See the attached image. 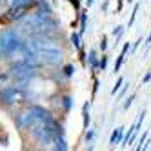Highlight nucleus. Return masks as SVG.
<instances>
[{
  "label": "nucleus",
  "mask_w": 151,
  "mask_h": 151,
  "mask_svg": "<svg viewBox=\"0 0 151 151\" xmlns=\"http://www.w3.org/2000/svg\"><path fill=\"white\" fill-rule=\"evenodd\" d=\"M35 75H37V68L31 66L24 58L15 62L13 66L9 68V78H11L15 82V86H18V88H26V86L35 78Z\"/></svg>",
  "instance_id": "f257e3e1"
},
{
  "label": "nucleus",
  "mask_w": 151,
  "mask_h": 151,
  "mask_svg": "<svg viewBox=\"0 0 151 151\" xmlns=\"http://www.w3.org/2000/svg\"><path fill=\"white\" fill-rule=\"evenodd\" d=\"M127 2H129V4H131V2H133V0H127Z\"/></svg>",
  "instance_id": "473e14b6"
},
{
  "label": "nucleus",
  "mask_w": 151,
  "mask_h": 151,
  "mask_svg": "<svg viewBox=\"0 0 151 151\" xmlns=\"http://www.w3.org/2000/svg\"><path fill=\"white\" fill-rule=\"evenodd\" d=\"M106 47H107V37H102V38H100V49L104 51Z\"/></svg>",
  "instance_id": "393cba45"
},
{
  "label": "nucleus",
  "mask_w": 151,
  "mask_h": 151,
  "mask_svg": "<svg viewBox=\"0 0 151 151\" xmlns=\"http://www.w3.org/2000/svg\"><path fill=\"white\" fill-rule=\"evenodd\" d=\"M106 68H107V57L102 55V58L99 60V69H100V71H106Z\"/></svg>",
  "instance_id": "412c9836"
},
{
  "label": "nucleus",
  "mask_w": 151,
  "mask_h": 151,
  "mask_svg": "<svg viewBox=\"0 0 151 151\" xmlns=\"http://www.w3.org/2000/svg\"><path fill=\"white\" fill-rule=\"evenodd\" d=\"M0 58H2V53H0Z\"/></svg>",
  "instance_id": "72a5a7b5"
},
{
  "label": "nucleus",
  "mask_w": 151,
  "mask_h": 151,
  "mask_svg": "<svg viewBox=\"0 0 151 151\" xmlns=\"http://www.w3.org/2000/svg\"><path fill=\"white\" fill-rule=\"evenodd\" d=\"M91 4H93V0H88V7H89V6H91Z\"/></svg>",
  "instance_id": "2f4dec72"
},
{
  "label": "nucleus",
  "mask_w": 151,
  "mask_h": 151,
  "mask_svg": "<svg viewBox=\"0 0 151 151\" xmlns=\"http://www.w3.org/2000/svg\"><path fill=\"white\" fill-rule=\"evenodd\" d=\"M88 60H89V66H91V69H93V71L99 69V57H96V51H95V49H91V51H89Z\"/></svg>",
  "instance_id": "ddd939ff"
},
{
  "label": "nucleus",
  "mask_w": 151,
  "mask_h": 151,
  "mask_svg": "<svg viewBox=\"0 0 151 151\" xmlns=\"http://www.w3.org/2000/svg\"><path fill=\"white\" fill-rule=\"evenodd\" d=\"M124 60H126V53L122 51L120 55H118L116 62H115V68H113V69H115V73H116V71H120V68H122V64H124Z\"/></svg>",
  "instance_id": "2eb2a0df"
},
{
  "label": "nucleus",
  "mask_w": 151,
  "mask_h": 151,
  "mask_svg": "<svg viewBox=\"0 0 151 151\" xmlns=\"http://www.w3.org/2000/svg\"><path fill=\"white\" fill-rule=\"evenodd\" d=\"M71 42H73V46L77 47V49L82 47V46H80V35H78V33H71Z\"/></svg>",
  "instance_id": "a211bd4d"
},
{
  "label": "nucleus",
  "mask_w": 151,
  "mask_h": 151,
  "mask_svg": "<svg viewBox=\"0 0 151 151\" xmlns=\"http://www.w3.org/2000/svg\"><path fill=\"white\" fill-rule=\"evenodd\" d=\"M24 15H26V7H13V6H11V9L7 11L6 18H7V20H20Z\"/></svg>",
  "instance_id": "9d476101"
},
{
  "label": "nucleus",
  "mask_w": 151,
  "mask_h": 151,
  "mask_svg": "<svg viewBox=\"0 0 151 151\" xmlns=\"http://www.w3.org/2000/svg\"><path fill=\"white\" fill-rule=\"evenodd\" d=\"M71 106H73V99H71V96H69V95L62 96V107H64V111H66V113H69Z\"/></svg>",
  "instance_id": "4468645a"
},
{
  "label": "nucleus",
  "mask_w": 151,
  "mask_h": 151,
  "mask_svg": "<svg viewBox=\"0 0 151 151\" xmlns=\"http://www.w3.org/2000/svg\"><path fill=\"white\" fill-rule=\"evenodd\" d=\"M140 42H142V38H137V42L133 44V47H131V53H135L137 49H138V46H140Z\"/></svg>",
  "instance_id": "a878e982"
},
{
  "label": "nucleus",
  "mask_w": 151,
  "mask_h": 151,
  "mask_svg": "<svg viewBox=\"0 0 151 151\" xmlns=\"http://www.w3.org/2000/svg\"><path fill=\"white\" fill-rule=\"evenodd\" d=\"M129 47H131V46H129V42H126L124 47H122V51H124V53H127V51H129Z\"/></svg>",
  "instance_id": "c85d7f7f"
},
{
  "label": "nucleus",
  "mask_w": 151,
  "mask_h": 151,
  "mask_svg": "<svg viewBox=\"0 0 151 151\" xmlns=\"http://www.w3.org/2000/svg\"><path fill=\"white\" fill-rule=\"evenodd\" d=\"M24 99V91L18 86H2L0 89V104L4 106H15Z\"/></svg>",
  "instance_id": "20e7f679"
},
{
  "label": "nucleus",
  "mask_w": 151,
  "mask_h": 151,
  "mask_svg": "<svg viewBox=\"0 0 151 151\" xmlns=\"http://www.w3.org/2000/svg\"><path fill=\"white\" fill-rule=\"evenodd\" d=\"M122 140H124V127L118 126V127L113 129V133H111V137H109V144H111V146H116V144H120Z\"/></svg>",
  "instance_id": "6e6552de"
},
{
  "label": "nucleus",
  "mask_w": 151,
  "mask_h": 151,
  "mask_svg": "<svg viewBox=\"0 0 151 151\" xmlns=\"http://www.w3.org/2000/svg\"><path fill=\"white\" fill-rule=\"evenodd\" d=\"M126 91H127V86H124V89H122V91H120V95H118V99H122V96H124V95H126Z\"/></svg>",
  "instance_id": "c756f323"
},
{
  "label": "nucleus",
  "mask_w": 151,
  "mask_h": 151,
  "mask_svg": "<svg viewBox=\"0 0 151 151\" xmlns=\"http://www.w3.org/2000/svg\"><path fill=\"white\" fill-rule=\"evenodd\" d=\"M64 75H66V77H73L75 75V66L73 64H68V66L64 68Z\"/></svg>",
  "instance_id": "aec40b11"
},
{
  "label": "nucleus",
  "mask_w": 151,
  "mask_h": 151,
  "mask_svg": "<svg viewBox=\"0 0 151 151\" xmlns=\"http://www.w3.org/2000/svg\"><path fill=\"white\" fill-rule=\"evenodd\" d=\"M86 26H88V15H86V13H80V35H84Z\"/></svg>",
  "instance_id": "f3484780"
},
{
  "label": "nucleus",
  "mask_w": 151,
  "mask_h": 151,
  "mask_svg": "<svg viewBox=\"0 0 151 151\" xmlns=\"http://www.w3.org/2000/svg\"><path fill=\"white\" fill-rule=\"evenodd\" d=\"M17 124H18V127H20V129H31V127L37 124V120H35L33 113L27 109V111L20 113V115L17 116Z\"/></svg>",
  "instance_id": "423d86ee"
},
{
  "label": "nucleus",
  "mask_w": 151,
  "mask_h": 151,
  "mask_svg": "<svg viewBox=\"0 0 151 151\" xmlns=\"http://www.w3.org/2000/svg\"><path fill=\"white\" fill-rule=\"evenodd\" d=\"M138 7H140V4H135L133 13H131V17H129V20H127V27H131V26L135 24V18H137V13H138Z\"/></svg>",
  "instance_id": "dca6fc26"
},
{
  "label": "nucleus",
  "mask_w": 151,
  "mask_h": 151,
  "mask_svg": "<svg viewBox=\"0 0 151 151\" xmlns=\"http://www.w3.org/2000/svg\"><path fill=\"white\" fill-rule=\"evenodd\" d=\"M149 80H151V71H147V73L144 75V78H142V82H144V84H147Z\"/></svg>",
  "instance_id": "bb28decb"
},
{
  "label": "nucleus",
  "mask_w": 151,
  "mask_h": 151,
  "mask_svg": "<svg viewBox=\"0 0 151 151\" xmlns=\"http://www.w3.org/2000/svg\"><path fill=\"white\" fill-rule=\"evenodd\" d=\"M122 33H124V26H116V27L113 29V37H116V38H120Z\"/></svg>",
  "instance_id": "4be33fe9"
},
{
  "label": "nucleus",
  "mask_w": 151,
  "mask_h": 151,
  "mask_svg": "<svg viewBox=\"0 0 151 151\" xmlns=\"http://www.w3.org/2000/svg\"><path fill=\"white\" fill-rule=\"evenodd\" d=\"M147 129H146V131L142 133V137H140V140H138V146H137V149H142V144H144V140H146V137H147Z\"/></svg>",
  "instance_id": "5701e85b"
},
{
  "label": "nucleus",
  "mask_w": 151,
  "mask_h": 151,
  "mask_svg": "<svg viewBox=\"0 0 151 151\" xmlns=\"http://www.w3.org/2000/svg\"><path fill=\"white\" fill-rule=\"evenodd\" d=\"M53 149L57 151H66L68 149V142L64 138V133H57L55 138H53Z\"/></svg>",
  "instance_id": "1a4fd4ad"
},
{
  "label": "nucleus",
  "mask_w": 151,
  "mask_h": 151,
  "mask_svg": "<svg viewBox=\"0 0 151 151\" xmlns=\"http://www.w3.org/2000/svg\"><path fill=\"white\" fill-rule=\"evenodd\" d=\"M37 15H40V17H51L53 15V9H51V6L47 4V0H37Z\"/></svg>",
  "instance_id": "0eeeda50"
},
{
  "label": "nucleus",
  "mask_w": 151,
  "mask_h": 151,
  "mask_svg": "<svg viewBox=\"0 0 151 151\" xmlns=\"http://www.w3.org/2000/svg\"><path fill=\"white\" fill-rule=\"evenodd\" d=\"M122 84H124V78H122V77H118V78H116V84H115V88L111 89V95H116V91L122 88Z\"/></svg>",
  "instance_id": "6ab92c4d"
},
{
  "label": "nucleus",
  "mask_w": 151,
  "mask_h": 151,
  "mask_svg": "<svg viewBox=\"0 0 151 151\" xmlns=\"http://www.w3.org/2000/svg\"><path fill=\"white\" fill-rule=\"evenodd\" d=\"M149 44H151V33H149V35H147V38H146V47H147Z\"/></svg>",
  "instance_id": "7c9ffc66"
},
{
  "label": "nucleus",
  "mask_w": 151,
  "mask_h": 151,
  "mask_svg": "<svg viewBox=\"0 0 151 151\" xmlns=\"http://www.w3.org/2000/svg\"><path fill=\"white\" fill-rule=\"evenodd\" d=\"M37 55H38L40 64H46V66H57V64H60L62 58H64L62 49H58L55 46H40Z\"/></svg>",
  "instance_id": "7ed1b4c3"
},
{
  "label": "nucleus",
  "mask_w": 151,
  "mask_h": 151,
  "mask_svg": "<svg viewBox=\"0 0 151 151\" xmlns=\"http://www.w3.org/2000/svg\"><path fill=\"white\" fill-rule=\"evenodd\" d=\"M22 35L20 31L11 27V29H4L0 33V53L2 57H11L13 53L20 51V46H22Z\"/></svg>",
  "instance_id": "f03ea898"
},
{
  "label": "nucleus",
  "mask_w": 151,
  "mask_h": 151,
  "mask_svg": "<svg viewBox=\"0 0 151 151\" xmlns=\"http://www.w3.org/2000/svg\"><path fill=\"white\" fill-rule=\"evenodd\" d=\"M37 4V0H9V6H13V7H31V6H35Z\"/></svg>",
  "instance_id": "9b49d317"
},
{
  "label": "nucleus",
  "mask_w": 151,
  "mask_h": 151,
  "mask_svg": "<svg viewBox=\"0 0 151 151\" xmlns=\"http://www.w3.org/2000/svg\"><path fill=\"white\" fill-rule=\"evenodd\" d=\"M99 80H95V88H93V95H96V91H99Z\"/></svg>",
  "instance_id": "cd10ccee"
},
{
  "label": "nucleus",
  "mask_w": 151,
  "mask_h": 151,
  "mask_svg": "<svg viewBox=\"0 0 151 151\" xmlns=\"http://www.w3.org/2000/svg\"><path fill=\"white\" fill-rule=\"evenodd\" d=\"M29 111L33 113L37 124H47V122H53V120H55V118H53V115L49 113V109H46V107H42V106H31ZM37 124H35V126H37Z\"/></svg>",
  "instance_id": "39448f33"
},
{
  "label": "nucleus",
  "mask_w": 151,
  "mask_h": 151,
  "mask_svg": "<svg viewBox=\"0 0 151 151\" xmlns=\"http://www.w3.org/2000/svg\"><path fill=\"white\" fill-rule=\"evenodd\" d=\"M133 100H135V95H131V96H129V99L126 100V104H124V109H127V107L133 104Z\"/></svg>",
  "instance_id": "b1692460"
},
{
  "label": "nucleus",
  "mask_w": 151,
  "mask_h": 151,
  "mask_svg": "<svg viewBox=\"0 0 151 151\" xmlns=\"http://www.w3.org/2000/svg\"><path fill=\"white\" fill-rule=\"evenodd\" d=\"M82 118H84V129L88 131V129H89V120H91V116H89V104L88 102L82 106Z\"/></svg>",
  "instance_id": "f8f14e48"
}]
</instances>
